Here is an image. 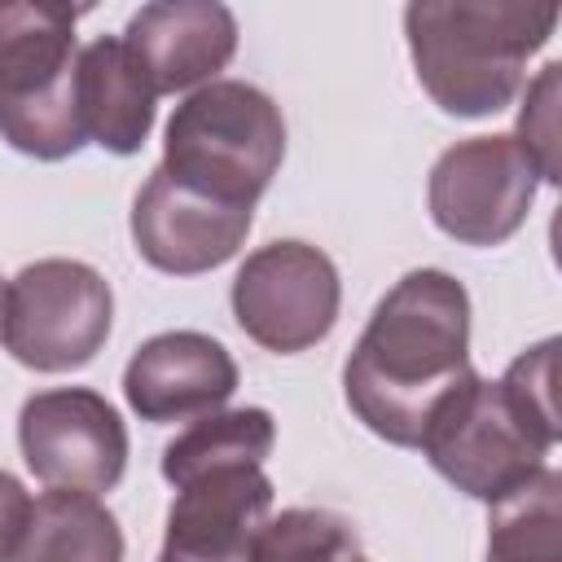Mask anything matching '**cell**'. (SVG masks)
Instances as JSON below:
<instances>
[{"mask_svg": "<svg viewBox=\"0 0 562 562\" xmlns=\"http://www.w3.org/2000/svg\"><path fill=\"white\" fill-rule=\"evenodd\" d=\"M470 294L443 268L404 272L342 364L347 408L395 448H417L430 408L470 373Z\"/></svg>", "mask_w": 562, "mask_h": 562, "instance_id": "6da1fadb", "label": "cell"}, {"mask_svg": "<svg viewBox=\"0 0 562 562\" xmlns=\"http://www.w3.org/2000/svg\"><path fill=\"white\" fill-rule=\"evenodd\" d=\"M558 31L553 4L522 0H413L404 40L422 92L452 119L501 114L527 75V57Z\"/></svg>", "mask_w": 562, "mask_h": 562, "instance_id": "7a4b0ae2", "label": "cell"}, {"mask_svg": "<svg viewBox=\"0 0 562 562\" xmlns=\"http://www.w3.org/2000/svg\"><path fill=\"white\" fill-rule=\"evenodd\" d=\"M285 158L281 105L246 79L193 88L167 119L162 171L224 206L255 211Z\"/></svg>", "mask_w": 562, "mask_h": 562, "instance_id": "3957f363", "label": "cell"}, {"mask_svg": "<svg viewBox=\"0 0 562 562\" xmlns=\"http://www.w3.org/2000/svg\"><path fill=\"white\" fill-rule=\"evenodd\" d=\"M75 22L79 9L66 4H0V140L35 162L88 145L75 105Z\"/></svg>", "mask_w": 562, "mask_h": 562, "instance_id": "277c9868", "label": "cell"}, {"mask_svg": "<svg viewBox=\"0 0 562 562\" xmlns=\"http://www.w3.org/2000/svg\"><path fill=\"white\" fill-rule=\"evenodd\" d=\"M426 461L465 496L496 505L549 465V443L522 426L509 408L501 382L470 369L426 417L422 443Z\"/></svg>", "mask_w": 562, "mask_h": 562, "instance_id": "5b68a950", "label": "cell"}, {"mask_svg": "<svg viewBox=\"0 0 562 562\" xmlns=\"http://www.w3.org/2000/svg\"><path fill=\"white\" fill-rule=\"evenodd\" d=\"M114 290L83 259H35L4 281L0 342L35 373L83 369L110 338Z\"/></svg>", "mask_w": 562, "mask_h": 562, "instance_id": "8992f818", "label": "cell"}, {"mask_svg": "<svg viewBox=\"0 0 562 562\" xmlns=\"http://www.w3.org/2000/svg\"><path fill=\"white\" fill-rule=\"evenodd\" d=\"M233 316L250 342L277 356H299L329 338L342 307L334 259L299 237L250 250L233 277Z\"/></svg>", "mask_w": 562, "mask_h": 562, "instance_id": "52a82bcc", "label": "cell"}, {"mask_svg": "<svg viewBox=\"0 0 562 562\" xmlns=\"http://www.w3.org/2000/svg\"><path fill=\"white\" fill-rule=\"evenodd\" d=\"M18 448L26 470L57 492L101 496L127 470V426L92 386L35 391L18 413Z\"/></svg>", "mask_w": 562, "mask_h": 562, "instance_id": "ba28073f", "label": "cell"}, {"mask_svg": "<svg viewBox=\"0 0 562 562\" xmlns=\"http://www.w3.org/2000/svg\"><path fill=\"white\" fill-rule=\"evenodd\" d=\"M536 184L514 136H470L435 158L426 206L443 237L461 246H501L527 224Z\"/></svg>", "mask_w": 562, "mask_h": 562, "instance_id": "9c48e42d", "label": "cell"}, {"mask_svg": "<svg viewBox=\"0 0 562 562\" xmlns=\"http://www.w3.org/2000/svg\"><path fill=\"white\" fill-rule=\"evenodd\" d=\"M255 224V211L224 206L180 180H171L162 167L149 171L132 202V241L136 255L167 272V277H202L220 263H228L246 233Z\"/></svg>", "mask_w": 562, "mask_h": 562, "instance_id": "30bf717a", "label": "cell"}, {"mask_svg": "<svg viewBox=\"0 0 562 562\" xmlns=\"http://www.w3.org/2000/svg\"><path fill=\"white\" fill-rule=\"evenodd\" d=\"M241 373L228 347L198 329H167L145 338L123 369V400L140 422H198L220 413Z\"/></svg>", "mask_w": 562, "mask_h": 562, "instance_id": "8fae6325", "label": "cell"}, {"mask_svg": "<svg viewBox=\"0 0 562 562\" xmlns=\"http://www.w3.org/2000/svg\"><path fill=\"white\" fill-rule=\"evenodd\" d=\"M123 44L145 70L154 97H189L233 61L237 18L220 0H154L127 18Z\"/></svg>", "mask_w": 562, "mask_h": 562, "instance_id": "7c38bea8", "label": "cell"}, {"mask_svg": "<svg viewBox=\"0 0 562 562\" xmlns=\"http://www.w3.org/2000/svg\"><path fill=\"white\" fill-rule=\"evenodd\" d=\"M75 105H79V127L83 140L101 145L105 154H140L154 127L158 97L127 53L123 35H97L92 44L79 48L75 61Z\"/></svg>", "mask_w": 562, "mask_h": 562, "instance_id": "4fadbf2b", "label": "cell"}, {"mask_svg": "<svg viewBox=\"0 0 562 562\" xmlns=\"http://www.w3.org/2000/svg\"><path fill=\"white\" fill-rule=\"evenodd\" d=\"M13 562H123L119 518L101 496L48 487L31 501V518Z\"/></svg>", "mask_w": 562, "mask_h": 562, "instance_id": "5bb4252c", "label": "cell"}, {"mask_svg": "<svg viewBox=\"0 0 562 562\" xmlns=\"http://www.w3.org/2000/svg\"><path fill=\"white\" fill-rule=\"evenodd\" d=\"M277 443V422L268 408H220L211 417L189 422L167 448H162V479L171 487L228 465H263Z\"/></svg>", "mask_w": 562, "mask_h": 562, "instance_id": "9a60e30c", "label": "cell"}, {"mask_svg": "<svg viewBox=\"0 0 562 562\" xmlns=\"http://www.w3.org/2000/svg\"><path fill=\"white\" fill-rule=\"evenodd\" d=\"M487 509L483 562H562V474L553 465Z\"/></svg>", "mask_w": 562, "mask_h": 562, "instance_id": "2e32d148", "label": "cell"}, {"mask_svg": "<svg viewBox=\"0 0 562 562\" xmlns=\"http://www.w3.org/2000/svg\"><path fill=\"white\" fill-rule=\"evenodd\" d=\"M250 558L255 562H356L360 536L351 518L334 509L294 505V509L268 514V522L255 536Z\"/></svg>", "mask_w": 562, "mask_h": 562, "instance_id": "e0dca14e", "label": "cell"}, {"mask_svg": "<svg viewBox=\"0 0 562 562\" xmlns=\"http://www.w3.org/2000/svg\"><path fill=\"white\" fill-rule=\"evenodd\" d=\"M553 369H558V338H540L522 356L509 360L501 391L509 408L522 417L527 430H536L549 448H558V404H553Z\"/></svg>", "mask_w": 562, "mask_h": 562, "instance_id": "ac0fdd59", "label": "cell"}, {"mask_svg": "<svg viewBox=\"0 0 562 562\" xmlns=\"http://www.w3.org/2000/svg\"><path fill=\"white\" fill-rule=\"evenodd\" d=\"M558 79H562V66L544 61L540 75L522 92V110H518V127H514L518 154L531 162L536 180H544V184L562 180V171H558Z\"/></svg>", "mask_w": 562, "mask_h": 562, "instance_id": "d6986e66", "label": "cell"}, {"mask_svg": "<svg viewBox=\"0 0 562 562\" xmlns=\"http://www.w3.org/2000/svg\"><path fill=\"white\" fill-rule=\"evenodd\" d=\"M26 518H31L26 487L9 470H0V562H13V553L22 544V531H26Z\"/></svg>", "mask_w": 562, "mask_h": 562, "instance_id": "ffe728a7", "label": "cell"}, {"mask_svg": "<svg viewBox=\"0 0 562 562\" xmlns=\"http://www.w3.org/2000/svg\"><path fill=\"white\" fill-rule=\"evenodd\" d=\"M250 549H184V544H162L158 549V562H255Z\"/></svg>", "mask_w": 562, "mask_h": 562, "instance_id": "44dd1931", "label": "cell"}, {"mask_svg": "<svg viewBox=\"0 0 562 562\" xmlns=\"http://www.w3.org/2000/svg\"><path fill=\"white\" fill-rule=\"evenodd\" d=\"M0 294H4V285H0Z\"/></svg>", "mask_w": 562, "mask_h": 562, "instance_id": "7402d4cb", "label": "cell"}, {"mask_svg": "<svg viewBox=\"0 0 562 562\" xmlns=\"http://www.w3.org/2000/svg\"><path fill=\"white\" fill-rule=\"evenodd\" d=\"M356 562H364V558H356Z\"/></svg>", "mask_w": 562, "mask_h": 562, "instance_id": "603a6c76", "label": "cell"}]
</instances>
